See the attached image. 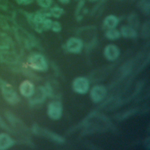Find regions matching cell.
Segmentation results:
<instances>
[{
  "mask_svg": "<svg viewBox=\"0 0 150 150\" xmlns=\"http://www.w3.org/2000/svg\"><path fill=\"white\" fill-rule=\"evenodd\" d=\"M0 91L4 99L10 105H16L20 101V97L12 86L0 77Z\"/></svg>",
  "mask_w": 150,
  "mask_h": 150,
  "instance_id": "6da1fadb",
  "label": "cell"
},
{
  "mask_svg": "<svg viewBox=\"0 0 150 150\" xmlns=\"http://www.w3.org/2000/svg\"><path fill=\"white\" fill-rule=\"evenodd\" d=\"M19 57L13 49L0 50V63L5 64L12 69L17 66Z\"/></svg>",
  "mask_w": 150,
  "mask_h": 150,
  "instance_id": "7a4b0ae2",
  "label": "cell"
},
{
  "mask_svg": "<svg viewBox=\"0 0 150 150\" xmlns=\"http://www.w3.org/2000/svg\"><path fill=\"white\" fill-rule=\"evenodd\" d=\"M28 63L30 67L38 71H45L47 69V63L45 58L41 54H34L28 59Z\"/></svg>",
  "mask_w": 150,
  "mask_h": 150,
  "instance_id": "3957f363",
  "label": "cell"
},
{
  "mask_svg": "<svg viewBox=\"0 0 150 150\" xmlns=\"http://www.w3.org/2000/svg\"><path fill=\"white\" fill-rule=\"evenodd\" d=\"M62 113V105L60 102L53 101L50 103L47 107V114L49 116L54 120L60 118Z\"/></svg>",
  "mask_w": 150,
  "mask_h": 150,
  "instance_id": "277c9868",
  "label": "cell"
},
{
  "mask_svg": "<svg viewBox=\"0 0 150 150\" xmlns=\"http://www.w3.org/2000/svg\"><path fill=\"white\" fill-rule=\"evenodd\" d=\"M73 86L75 91L80 94H84L89 88V82L85 77H78L74 80Z\"/></svg>",
  "mask_w": 150,
  "mask_h": 150,
  "instance_id": "5b68a950",
  "label": "cell"
},
{
  "mask_svg": "<svg viewBox=\"0 0 150 150\" xmlns=\"http://www.w3.org/2000/svg\"><path fill=\"white\" fill-rule=\"evenodd\" d=\"M83 46V41L77 38H70L66 43L67 50L72 53H79L81 50Z\"/></svg>",
  "mask_w": 150,
  "mask_h": 150,
  "instance_id": "8992f818",
  "label": "cell"
},
{
  "mask_svg": "<svg viewBox=\"0 0 150 150\" xmlns=\"http://www.w3.org/2000/svg\"><path fill=\"white\" fill-rule=\"evenodd\" d=\"M14 43L12 38L5 32H0V50L13 49Z\"/></svg>",
  "mask_w": 150,
  "mask_h": 150,
  "instance_id": "52a82bcc",
  "label": "cell"
},
{
  "mask_svg": "<svg viewBox=\"0 0 150 150\" xmlns=\"http://www.w3.org/2000/svg\"><path fill=\"white\" fill-rule=\"evenodd\" d=\"M16 143L15 139L8 132L0 133V150H6L12 147Z\"/></svg>",
  "mask_w": 150,
  "mask_h": 150,
  "instance_id": "ba28073f",
  "label": "cell"
},
{
  "mask_svg": "<svg viewBox=\"0 0 150 150\" xmlns=\"http://www.w3.org/2000/svg\"><path fill=\"white\" fill-rule=\"evenodd\" d=\"M106 89L103 86H96L91 91L90 96L94 103H98L103 100L106 95Z\"/></svg>",
  "mask_w": 150,
  "mask_h": 150,
  "instance_id": "9c48e42d",
  "label": "cell"
},
{
  "mask_svg": "<svg viewBox=\"0 0 150 150\" xmlns=\"http://www.w3.org/2000/svg\"><path fill=\"white\" fill-rule=\"evenodd\" d=\"M19 89L21 95L27 98H30L35 91L33 83L29 80H24L22 81L19 86Z\"/></svg>",
  "mask_w": 150,
  "mask_h": 150,
  "instance_id": "30bf717a",
  "label": "cell"
},
{
  "mask_svg": "<svg viewBox=\"0 0 150 150\" xmlns=\"http://www.w3.org/2000/svg\"><path fill=\"white\" fill-rule=\"evenodd\" d=\"M47 92L45 88L39 87L36 90H35L33 95L30 97L29 102L31 104H36L42 102L47 95Z\"/></svg>",
  "mask_w": 150,
  "mask_h": 150,
  "instance_id": "8fae6325",
  "label": "cell"
},
{
  "mask_svg": "<svg viewBox=\"0 0 150 150\" xmlns=\"http://www.w3.org/2000/svg\"><path fill=\"white\" fill-rule=\"evenodd\" d=\"M119 54L120 50L118 47L114 45H108L104 49V55L108 60H115L118 57Z\"/></svg>",
  "mask_w": 150,
  "mask_h": 150,
  "instance_id": "7c38bea8",
  "label": "cell"
},
{
  "mask_svg": "<svg viewBox=\"0 0 150 150\" xmlns=\"http://www.w3.org/2000/svg\"><path fill=\"white\" fill-rule=\"evenodd\" d=\"M120 33L125 38H135L137 36L136 29L129 25H123L121 26Z\"/></svg>",
  "mask_w": 150,
  "mask_h": 150,
  "instance_id": "4fadbf2b",
  "label": "cell"
},
{
  "mask_svg": "<svg viewBox=\"0 0 150 150\" xmlns=\"http://www.w3.org/2000/svg\"><path fill=\"white\" fill-rule=\"evenodd\" d=\"M119 22L118 18L114 15H109L107 16L103 21L104 26L107 29L115 28Z\"/></svg>",
  "mask_w": 150,
  "mask_h": 150,
  "instance_id": "5bb4252c",
  "label": "cell"
},
{
  "mask_svg": "<svg viewBox=\"0 0 150 150\" xmlns=\"http://www.w3.org/2000/svg\"><path fill=\"white\" fill-rule=\"evenodd\" d=\"M47 11L50 16H52L56 18H59L61 17L64 12V9L59 6L50 7L47 9Z\"/></svg>",
  "mask_w": 150,
  "mask_h": 150,
  "instance_id": "9a60e30c",
  "label": "cell"
},
{
  "mask_svg": "<svg viewBox=\"0 0 150 150\" xmlns=\"http://www.w3.org/2000/svg\"><path fill=\"white\" fill-rule=\"evenodd\" d=\"M128 25L131 26L134 29H138L139 25V18L137 14L135 12H132L129 14L128 17Z\"/></svg>",
  "mask_w": 150,
  "mask_h": 150,
  "instance_id": "2e32d148",
  "label": "cell"
},
{
  "mask_svg": "<svg viewBox=\"0 0 150 150\" xmlns=\"http://www.w3.org/2000/svg\"><path fill=\"white\" fill-rule=\"evenodd\" d=\"M121 36L120 32L115 28L108 29L105 32V36L110 40H115L118 39Z\"/></svg>",
  "mask_w": 150,
  "mask_h": 150,
  "instance_id": "e0dca14e",
  "label": "cell"
},
{
  "mask_svg": "<svg viewBox=\"0 0 150 150\" xmlns=\"http://www.w3.org/2000/svg\"><path fill=\"white\" fill-rule=\"evenodd\" d=\"M0 28L4 31H9L11 29L8 23V19L5 15L0 13Z\"/></svg>",
  "mask_w": 150,
  "mask_h": 150,
  "instance_id": "ac0fdd59",
  "label": "cell"
},
{
  "mask_svg": "<svg viewBox=\"0 0 150 150\" xmlns=\"http://www.w3.org/2000/svg\"><path fill=\"white\" fill-rule=\"evenodd\" d=\"M149 22H145L141 28V35L144 38H148L149 36Z\"/></svg>",
  "mask_w": 150,
  "mask_h": 150,
  "instance_id": "d6986e66",
  "label": "cell"
},
{
  "mask_svg": "<svg viewBox=\"0 0 150 150\" xmlns=\"http://www.w3.org/2000/svg\"><path fill=\"white\" fill-rule=\"evenodd\" d=\"M38 5L42 9H48L51 7L53 0H36Z\"/></svg>",
  "mask_w": 150,
  "mask_h": 150,
  "instance_id": "ffe728a7",
  "label": "cell"
},
{
  "mask_svg": "<svg viewBox=\"0 0 150 150\" xmlns=\"http://www.w3.org/2000/svg\"><path fill=\"white\" fill-rule=\"evenodd\" d=\"M0 128L8 132L14 134V131L13 129L11 128V127L6 124V122L5 121V120L2 118V117L0 115Z\"/></svg>",
  "mask_w": 150,
  "mask_h": 150,
  "instance_id": "44dd1931",
  "label": "cell"
},
{
  "mask_svg": "<svg viewBox=\"0 0 150 150\" xmlns=\"http://www.w3.org/2000/svg\"><path fill=\"white\" fill-rule=\"evenodd\" d=\"M50 29L55 32H59L61 30L62 26L59 22L57 21H53Z\"/></svg>",
  "mask_w": 150,
  "mask_h": 150,
  "instance_id": "7402d4cb",
  "label": "cell"
},
{
  "mask_svg": "<svg viewBox=\"0 0 150 150\" xmlns=\"http://www.w3.org/2000/svg\"><path fill=\"white\" fill-rule=\"evenodd\" d=\"M9 9L8 0H0V9L3 11H7Z\"/></svg>",
  "mask_w": 150,
  "mask_h": 150,
  "instance_id": "603a6c76",
  "label": "cell"
},
{
  "mask_svg": "<svg viewBox=\"0 0 150 150\" xmlns=\"http://www.w3.org/2000/svg\"><path fill=\"white\" fill-rule=\"evenodd\" d=\"M16 3L20 5H28L31 4L34 0H15Z\"/></svg>",
  "mask_w": 150,
  "mask_h": 150,
  "instance_id": "cb8c5ba5",
  "label": "cell"
},
{
  "mask_svg": "<svg viewBox=\"0 0 150 150\" xmlns=\"http://www.w3.org/2000/svg\"><path fill=\"white\" fill-rule=\"evenodd\" d=\"M59 2L62 4H67L71 0H58Z\"/></svg>",
  "mask_w": 150,
  "mask_h": 150,
  "instance_id": "d4e9b609",
  "label": "cell"
},
{
  "mask_svg": "<svg viewBox=\"0 0 150 150\" xmlns=\"http://www.w3.org/2000/svg\"><path fill=\"white\" fill-rule=\"evenodd\" d=\"M88 1L90 2H97L98 0H88Z\"/></svg>",
  "mask_w": 150,
  "mask_h": 150,
  "instance_id": "484cf974",
  "label": "cell"
},
{
  "mask_svg": "<svg viewBox=\"0 0 150 150\" xmlns=\"http://www.w3.org/2000/svg\"><path fill=\"white\" fill-rule=\"evenodd\" d=\"M117 1H121V0H117Z\"/></svg>",
  "mask_w": 150,
  "mask_h": 150,
  "instance_id": "4316f807",
  "label": "cell"
},
{
  "mask_svg": "<svg viewBox=\"0 0 150 150\" xmlns=\"http://www.w3.org/2000/svg\"><path fill=\"white\" fill-rule=\"evenodd\" d=\"M76 1H78V0H76Z\"/></svg>",
  "mask_w": 150,
  "mask_h": 150,
  "instance_id": "83f0119b",
  "label": "cell"
}]
</instances>
